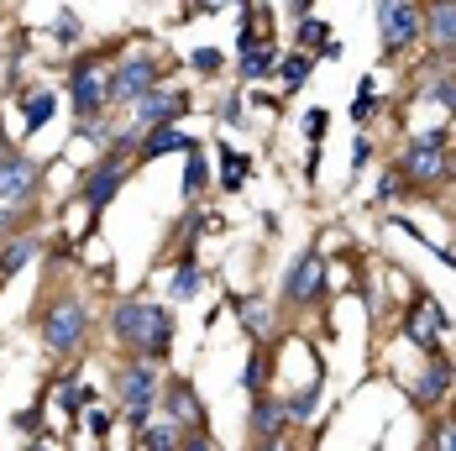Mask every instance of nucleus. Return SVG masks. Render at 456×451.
Masks as SVG:
<instances>
[{
  "mask_svg": "<svg viewBox=\"0 0 456 451\" xmlns=\"http://www.w3.org/2000/svg\"><path fill=\"white\" fill-rule=\"evenodd\" d=\"M158 74H163V69H158L152 53H132V58L110 74V100H132V105H137L142 94L158 85Z\"/></svg>",
  "mask_w": 456,
  "mask_h": 451,
  "instance_id": "1a4fd4ad",
  "label": "nucleus"
},
{
  "mask_svg": "<svg viewBox=\"0 0 456 451\" xmlns=\"http://www.w3.org/2000/svg\"><path fill=\"white\" fill-rule=\"evenodd\" d=\"M315 399H320V389H305V394H299V399L289 405V414H294V420H305V414L315 409Z\"/></svg>",
  "mask_w": 456,
  "mask_h": 451,
  "instance_id": "473e14b6",
  "label": "nucleus"
},
{
  "mask_svg": "<svg viewBox=\"0 0 456 451\" xmlns=\"http://www.w3.org/2000/svg\"><path fill=\"white\" fill-rule=\"evenodd\" d=\"M163 394V405H168V420H183V425H200V399H194V389L189 383H168V389H158Z\"/></svg>",
  "mask_w": 456,
  "mask_h": 451,
  "instance_id": "f3484780",
  "label": "nucleus"
},
{
  "mask_svg": "<svg viewBox=\"0 0 456 451\" xmlns=\"http://www.w3.org/2000/svg\"><path fill=\"white\" fill-rule=\"evenodd\" d=\"M247 174H252V158H247V152H221V184H226V189H241V184H247Z\"/></svg>",
  "mask_w": 456,
  "mask_h": 451,
  "instance_id": "4be33fe9",
  "label": "nucleus"
},
{
  "mask_svg": "<svg viewBox=\"0 0 456 451\" xmlns=\"http://www.w3.org/2000/svg\"><path fill=\"white\" fill-rule=\"evenodd\" d=\"M241 320H247V325H252V331H257V336H263V331H268V316H263V310H257V305H241Z\"/></svg>",
  "mask_w": 456,
  "mask_h": 451,
  "instance_id": "f704fd0d",
  "label": "nucleus"
},
{
  "mask_svg": "<svg viewBox=\"0 0 456 451\" xmlns=\"http://www.w3.org/2000/svg\"><path fill=\"white\" fill-rule=\"evenodd\" d=\"M183 111H189V94H179V90H152L137 100V127H158V121H179Z\"/></svg>",
  "mask_w": 456,
  "mask_h": 451,
  "instance_id": "ddd939ff",
  "label": "nucleus"
},
{
  "mask_svg": "<svg viewBox=\"0 0 456 451\" xmlns=\"http://www.w3.org/2000/svg\"><path fill=\"white\" fill-rule=\"evenodd\" d=\"M183 436H179V420H168V425H147L137 436V447H147V451H174Z\"/></svg>",
  "mask_w": 456,
  "mask_h": 451,
  "instance_id": "412c9836",
  "label": "nucleus"
},
{
  "mask_svg": "<svg viewBox=\"0 0 456 451\" xmlns=\"http://www.w3.org/2000/svg\"><path fill=\"white\" fill-rule=\"evenodd\" d=\"M446 132H419L399 158V179L410 184H441L446 179Z\"/></svg>",
  "mask_w": 456,
  "mask_h": 451,
  "instance_id": "f03ea898",
  "label": "nucleus"
},
{
  "mask_svg": "<svg viewBox=\"0 0 456 451\" xmlns=\"http://www.w3.org/2000/svg\"><path fill=\"white\" fill-rule=\"evenodd\" d=\"M90 430H94V436H105V430H110V420H105L100 409H90Z\"/></svg>",
  "mask_w": 456,
  "mask_h": 451,
  "instance_id": "e433bc0d",
  "label": "nucleus"
},
{
  "mask_svg": "<svg viewBox=\"0 0 456 451\" xmlns=\"http://www.w3.org/2000/svg\"><path fill=\"white\" fill-rule=\"evenodd\" d=\"M325 37H330L325 21H310V16L299 21V47H325Z\"/></svg>",
  "mask_w": 456,
  "mask_h": 451,
  "instance_id": "c85d7f7f",
  "label": "nucleus"
},
{
  "mask_svg": "<svg viewBox=\"0 0 456 451\" xmlns=\"http://www.w3.org/2000/svg\"><path fill=\"white\" fill-rule=\"evenodd\" d=\"M21 111H27V132H37V127H47V121H53V111H58V94H53V90L21 94Z\"/></svg>",
  "mask_w": 456,
  "mask_h": 451,
  "instance_id": "aec40b11",
  "label": "nucleus"
},
{
  "mask_svg": "<svg viewBox=\"0 0 456 451\" xmlns=\"http://www.w3.org/2000/svg\"><path fill=\"white\" fill-rule=\"evenodd\" d=\"M189 63H194L200 74H216V69H221V53H216V47H194V58H189Z\"/></svg>",
  "mask_w": 456,
  "mask_h": 451,
  "instance_id": "2f4dec72",
  "label": "nucleus"
},
{
  "mask_svg": "<svg viewBox=\"0 0 456 451\" xmlns=\"http://www.w3.org/2000/svg\"><path fill=\"white\" fill-rule=\"evenodd\" d=\"M205 152H200V142H194V147H189V174H183V194H189V200H194V194H200V189H205Z\"/></svg>",
  "mask_w": 456,
  "mask_h": 451,
  "instance_id": "393cba45",
  "label": "nucleus"
},
{
  "mask_svg": "<svg viewBox=\"0 0 456 451\" xmlns=\"http://www.w3.org/2000/svg\"><path fill=\"white\" fill-rule=\"evenodd\" d=\"M69 94H74V111L79 116H100V105L110 100V74L100 58H79L74 74H69Z\"/></svg>",
  "mask_w": 456,
  "mask_h": 451,
  "instance_id": "0eeeda50",
  "label": "nucleus"
},
{
  "mask_svg": "<svg viewBox=\"0 0 456 451\" xmlns=\"http://www.w3.org/2000/svg\"><path fill=\"white\" fill-rule=\"evenodd\" d=\"M121 184H126V152H121V147H110L90 174H85V205H90V216H100V210L121 194Z\"/></svg>",
  "mask_w": 456,
  "mask_h": 451,
  "instance_id": "423d86ee",
  "label": "nucleus"
},
{
  "mask_svg": "<svg viewBox=\"0 0 456 451\" xmlns=\"http://www.w3.org/2000/svg\"><path fill=\"white\" fill-rule=\"evenodd\" d=\"M305 132H310V136L325 132V111H310V116H305Z\"/></svg>",
  "mask_w": 456,
  "mask_h": 451,
  "instance_id": "c9c22d12",
  "label": "nucleus"
},
{
  "mask_svg": "<svg viewBox=\"0 0 456 451\" xmlns=\"http://www.w3.org/2000/svg\"><path fill=\"white\" fill-rule=\"evenodd\" d=\"M372 105H378V100H372V79H362V90H357V105H352V121H367V116H372Z\"/></svg>",
  "mask_w": 456,
  "mask_h": 451,
  "instance_id": "7c9ffc66",
  "label": "nucleus"
},
{
  "mask_svg": "<svg viewBox=\"0 0 456 451\" xmlns=\"http://www.w3.org/2000/svg\"><path fill=\"white\" fill-rule=\"evenodd\" d=\"M158 367H152V357L132 362L126 373H121V409H126V420L132 425H147V414H152V405H158Z\"/></svg>",
  "mask_w": 456,
  "mask_h": 451,
  "instance_id": "20e7f679",
  "label": "nucleus"
},
{
  "mask_svg": "<svg viewBox=\"0 0 456 451\" xmlns=\"http://www.w3.org/2000/svg\"><path fill=\"white\" fill-rule=\"evenodd\" d=\"M189 147H194V136H183L179 121H158V127L137 142V158L152 163V158H163V152H189Z\"/></svg>",
  "mask_w": 456,
  "mask_h": 451,
  "instance_id": "4468645a",
  "label": "nucleus"
},
{
  "mask_svg": "<svg viewBox=\"0 0 456 451\" xmlns=\"http://www.w3.org/2000/svg\"><path fill=\"white\" fill-rule=\"evenodd\" d=\"M367 152H372V147H367V136H357V147H352V163H357V168L367 163Z\"/></svg>",
  "mask_w": 456,
  "mask_h": 451,
  "instance_id": "4c0bfd02",
  "label": "nucleus"
},
{
  "mask_svg": "<svg viewBox=\"0 0 456 451\" xmlns=\"http://www.w3.org/2000/svg\"><path fill=\"white\" fill-rule=\"evenodd\" d=\"M37 184H43V168L27 152H16V147L0 152V205H32Z\"/></svg>",
  "mask_w": 456,
  "mask_h": 451,
  "instance_id": "39448f33",
  "label": "nucleus"
},
{
  "mask_svg": "<svg viewBox=\"0 0 456 451\" xmlns=\"http://www.w3.org/2000/svg\"><path fill=\"white\" fill-rule=\"evenodd\" d=\"M283 420H289V405H278V399H263V394H257V405H252V441H257V447H278Z\"/></svg>",
  "mask_w": 456,
  "mask_h": 451,
  "instance_id": "dca6fc26",
  "label": "nucleus"
},
{
  "mask_svg": "<svg viewBox=\"0 0 456 451\" xmlns=\"http://www.w3.org/2000/svg\"><path fill=\"white\" fill-rule=\"evenodd\" d=\"M436 100H441V105L456 116V79H441V85H436Z\"/></svg>",
  "mask_w": 456,
  "mask_h": 451,
  "instance_id": "72a5a7b5",
  "label": "nucleus"
},
{
  "mask_svg": "<svg viewBox=\"0 0 456 451\" xmlns=\"http://www.w3.org/2000/svg\"><path fill=\"white\" fill-rule=\"evenodd\" d=\"M263 378H268V352H252V362H247V373H241V389L257 399L263 394Z\"/></svg>",
  "mask_w": 456,
  "mask_h": 451,
  "instance_id": "a878e982",
  "label": "nucleus"
},
{
  "mask_svg": "<svg viewBox=\"0 0 456 451\" xmlns=\"http://www.w3.org/2000/svg\"><path fill=\"white\" fill-rule=\"evenodd\" d=\"M305 5H310V0H289V11H294V16H305Z\"/></svg>",
  "mask_w": 456,
  "mask_h": 451,
  "instance_id": "ea45409f",
  "label": "nucleus"
},
{
  "mask_svg": "<svg viewBox=\"0 0 456 451\" xmlns=\"http://www.w3.org/2000/svg\"><path fill=\"white\" fill-rule=\"evenodd\" d=\"M378 32H383V47H388V53H404V47L419 37V11H414V0H378Z\"/></svg>",
  "mask_w": 456,
  "mask_h": 451,
  "instance_id": "6e6552de",
  "label": "nucleus"
},
{
  "mask_svg": "<svg viewBox=\"0 0 456 451\" xmlns=\"http://www.w3.org/2000/svg\"><path fill=\"white\" fill-rule=\"evenodd\" d=\"M446 179H456V147L446 152Z\"/></svg>",
  "mask_w": 456,
  "mask_h": 451,
  "instance_id": "58836bf2",
  "label": "nucleus"
},
{
  "mask_svg": "<svg viewBox=\"0 0 456 451\" xmlns=\"http://www.w3.org/2000/svg\"><path fill=\"white\" fill-rule=\"evenodd\" d=\"M194 289H200V263H194V258H183L179 273H174V283H168V294H174V299H189Z\"/></svg>",
  "mask_w": 456,
  "mask_h": 451,
  "instance_id": "b1692460",
  "label": "nucleus"
},
{
  "mask_svg": "<svg viewBox=\"0 0 456 451\" xmlns=\"http://www.w3.org/2000/svg\"><path fill=\"white\" fill-rule=\"evenodd\" d=\"M268 69H278L273 43H241V79H263Z\"/></svg>",
  "mask_w": 456,
  "mask_h": 451,
  "instance_id": "a211bd4d",
  "label": "nucleus"
},
{
  "mask_svg": "<svg viewBox=\"0 0 456 451\" xmlns=\"http://www.w3.org/2000/svg\"><path fill=\"white\" fill-rule=\"evenodd\" d=\"M32 258H37V236H16V242L0 252V283H5V278H16Z\"/></svg>",
  "mask_w": 456,
  "mask_h": 451,
  "instance_id": "6ab92c4d",
  "label": "nucleus"
},
{
  "mask_svg": "<svg viewBox=\"0 0 456 451\" xmlns=\"http://www.w3.org/2000/svg\"><path fill=\"white\" fill-rule=\"evenodd\" d=\"M183 242H200V236H205V231H210V226L221 221V216H216V210H189V216H183Z\"/></svg>",
  "mask_w": 456,
  "mask_h": 451,
  "instance_id": "cd10ccee",
  "label": "nucleus"
},
{
  "mask_svg": "<svg viewBox=\"0 0 456 451\" xmlns=\"http://www.w3.org/2000/svg\"><path fill=\"white\" fill-rule=\"evenodd\" d=\"M452 362L441 357V352H425V373H419V378H414V389H410V399L419 409H436L441 405V399H446V394H452Z\"/></svg>",
  "mask_w": 456,
  "mask_h": 451,
  "instance_id": "f8f14e48",
  "label": "nucleus"
},
{
  "mask_svg": "<svg viewBox=\"0 0 456 451\" xmlns=\"http://www.w3.org/2000/svg\"><path fill=\"white\" fill-rule=\"evenodd\" d=\"M310 69H315V58H310V53H294V58H283V63H278V74H283V85H289V90H299V85L310 79Z\"/></svg>",
  "mask_w": 456,
  "mask_h": 451,
  "instance_id": "5701e85b",
  "label": "nucleus"
},
{
  "mask_svg": "<svg viewBox=\"0 0 456 451\" xmlns=\"http://www.w3.org/2000/svg\"><path fill=\"white\" fill-rule=\"evenodd\" d=\"M425 37H430L436 53H452L456 47V0H436L425 11Z\"/></svg>",
  "mask_w": 456,
  "mask_h": 451,
  "instance_id": "2eb2a0df",
  "label": "nucleus"
},
{
  "mask_svg": "<svg viewBox=\"0 0 456 451\" xmlns=\"http://www.w3.org/2000/svg\"><path fill=\"white\" fill-rule=\"evenodd\" d=\"M425 451H456V425H436L425 436Z\"/></svg>",
  "mask_w": 456,
  "mask_h": 451,
  "instance_id": "c756f323",
  "label": "nucleus"
},
{
  "mask_svg": "<svg viewBox=\"0 0 456 451\" xmlns=\"http://www.w3.org/2000/svg\"><path fill=\"white\" fill-rule=\"evenodd\" d=\"M441 331H446V310L430 294H419V305L404 316V336H410L419 352H441Z\"/></svg>",
  "mask_w": 456,
  "mask_h": 451,
  "instance_id": "9d476101",
  "label": "nucleus"
},
{
  "mask_svg": "<svg viewBox=\"0 0 456 451\" xmlns=\"http://www.w3.org/2000/svg\"><path fill=\"white\" fill-rule=\"evenodd\" d=\"M85 331H90V310H85L79 299H58V305H47L43 341L53 347V352H74V347L85 341Z\"/></svg>",
  "mask_w": 456,
  "mask_h": 451,
  "instance_id": "7ed1b4c3",
  "label": "nucleus"
},
{
  "mask_svg": "<svg viewBox=\"0 0 456 451\" xmlns=\"http://www.w3.org/2000/svg\"><path fill=\"white\" fill-rule=\"evenodd\" d=\"M58 405L63 409H85L90 405V389H79V378H63V383H58Z\"/></svg>",
  "mask_w": 456,
  "mask_h": 451,
  "instance_id": "bb28decb",
  "label": "nucleus"
},
{
  "mask_svg": "<svg viewBox=\"0 0 456 451\" xmlns=\"http://www.w3.org/2000/svg\"><path fill=\"white\" fill-rule=\"evenodd\" d=\"M320 289H325V258L320 252H305L283 273V299L289 305H310V299H320Z\"/></svg>",
  "mask_w": 456,
  "mask_h": 451,
  "instance_id": "9b49d317",
  "label": "nucleus"
},
{
  "mask_svg": "<svg viewBox=\"0 0 456 451\" xmlns=\"http://www.w3.org/2000/svg\"><path fill=\"white\" fill-rule=\"evenodd\" d=\"M116 336L126 341V347H137L142 357H168V341H174V316L163 310V305H152V299H126V305H116Z\"/></svg>",
  "mask_w": 456,
  "mask_h": 451,
  "instance_id": "f257e3e1",
  "label": "nucleus"
}]
</instances>
